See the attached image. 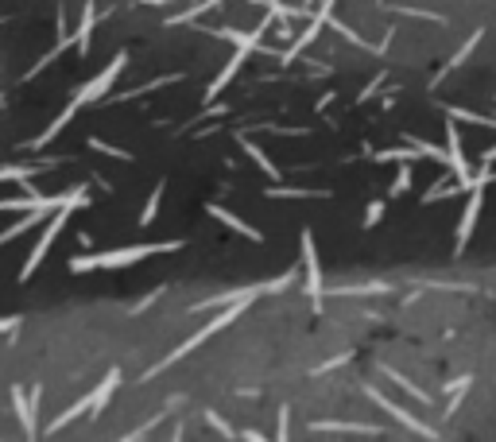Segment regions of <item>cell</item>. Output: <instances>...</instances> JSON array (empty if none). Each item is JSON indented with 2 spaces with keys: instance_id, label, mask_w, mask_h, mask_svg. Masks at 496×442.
<instances>
[{
  "instance_id": "1",
  "label": "cell",
  "mask_w": 496,
  "mask_h": 442,
  "mask_svg": "<svg viewBox=\"0 0 496 442\" xmlns=\"http://www.w3.org/2000/svg\"><path fill=\"white\" fill-rule=\"evenodd\" d=\"M124 67H128V51H120V55H113V62H109V67H105V70H97V74H94V78H89V81H86V86H81V89H78V94H74V97H70V105H66V109L59 113V117H55V125H47V128H43V132H39V136H35V140H28V144H23V147H31V152H35V147H47V144H51V140H55V136H59V132H62V128H66V125H70V120H74V117H78V113H81V109H86V105H94V101H101V97H105V94H109V89H113V86H117V78H120V74H124Z\"/></svg>"
},
{
  "instance_id": "2",
  "label": "cell",
  "mask_w": 496,
  "mask_h": 442,
  "mask_svg": "<svg viewBox=\"0 0 496 442\" xmlns=\"http://www.w3.org/2000/svg\"><path fill=\"white\" fill-rule=\"evenodd\" d=\"M295 280V272H287V276H279V280H271V283H260V288H256V291H248V295H241V299H237V302H229V307L225 310H221V314L218 318H213V322L210 326H202V330H198L194 334V338H186L183 341V346H179V349H171V353L167 357H163V361L159 365H155L152 368V373H147V376H155V373H163V368H167V365H175V361H183V357L190 353V349H198V346H202V341H210L213 338V334H221V330H225V326H233L237 322V318H241V310L248 307V302H252L256 299V295H268V291H283L287 288V283H291Z\"/></svg>"
},
{
  "instance_id": "3",
  "label": "cell",
  "mask_w": 496,
  "mask_h": 442,
  "mask_svg": "<svg viewBox=\"0 0 496 442\" xmlns=\"http://www.w3.org/2000/svg\"><path fill=\"white\" fill-rule=\"evenodd\" d=\"M183 244L186 241H155V244H128V249L86 252V256H78V252H74V256L66 260V268H70L74 276L97 272V268H128V264H140V260H147V256H159V252H179Z\"/></svg>"
},
{
  "instance_id": "4",
  "label": "cell",
  "mask_w": 496,
  "mask_h": 442,
  "mask_svg": "<svg viewBox=\"0 0 496 442\" xmlns=\"http://www.w3.org/2000/svg\"><path fill=\"white\" fill-rule=\"evenodd\" d=\"M86 206H94V202H89V191H86V186H74V198H70V202H62V206L55 210V214H51V221H47V229L39 233L35 249L28 252V260H23V268H20V283H28L31 276H35L39 268H43L47 252L55 249V241H59V233L66 229V221H70V214H74V210H86Z\"/></svg>"
},
{
  "instance_id": "5",
  "label": "cell",
  "mask_w": 496,
  "mask_h": 442,
  "mask_svg": "<svg viewBox=\"0 0 496 442\" xmlns=\"http://www.w3.org/2000/svg\"><path fill=\"white\" fill-rule=\"evenodd\" d=\"M492 163H485L481 167V175H473V191H469V198H466V210H461V221H458V233H453V252H466V244H469V237H473V229H477V221H481V206H485V186L492 183Z\"/></svg>"
},
{
  "instance_id": "6",
  "label": "cell",
  "mask_w": 496,
  "mask_h": 442,
  "mask_svg": "<svg viewBox=\"0 0 496 442\" xmlns=\"http://www.w3.org/2000/svg\"><path fill=\"white\" fill-rule=\"evenodd\" d=\"M365 396H368L372 404L380 407V412H388V415H392V419L400 423V427H407L411 435H423V438H442V435H438L434 427H427L423 419H415V415H411V412H403V407L395 404V400H388V396H384V392H380V388H365Z\"/></svg>"
},
{
  "instance_id": "7",
  "label": "cell",
  "mask_w": 496,
  "mask_h": 442,
  "mask_svg": "<svg viewBox=\"0 0 496 442\" xmlns=\"http://www.w3.org/2000/svg\"><path fill=\"white\" fill-rule=\"evenodd\" d=\"M334 4H337V0H322L318 12H314V20L307 23V28H303V35L295 39V43L287 47V51H279V62H291L295 55H303V51H307V47L314 43V39H318V31H322V28H329V20H334Z\"/></svg>"
},
{
  "instance_id": "8",
  "label": "cell",
  "mask_w": 496,
  "mask_h": 442,
  "mask_svg": "<svg viewBox=\"0 0 496 442\" xmlns=\"http://www.w3.org/2000/svg\"><path fill=\"white\" fill-rule=\"evenodd\" d=\"M446 152H450V171H453V178L461 183V191H473V171H469L466 152H461V136H458L453 117H446Z\"/></svg>"
},
{
  "instance_id": "9",
  "label": "cell",
  "mask_w": 496,
  "mask_h": 442,
  "mask_svg": "<svg viewBox=\"0 0 496 442\" xmlns=\"http://www.w3.org/2000/svg\"><path fill=\"white\" fill-rule=\"evenodd\" d=\"M303 264H307V295L314 299V307H322V264H318V252H314V237L310 229H303Z\"/></svg>"
},
{
  "instance_id": "10",
  "label": "cell",
  "mask_w": 496,
  "mask_h": 442,
  "mask_svg": "<svg viewBox=\"0 0 496 442\" xmlns=\"http://www.w3.org/2000/svg\"><path fill=\"white\" fill-rule=\"evenodd\" d=\"M74 198V191H62V194H35L31 191L28 198H0V210H23V214H28V210H59L62 202H70Z\"/></svg>"
},
{
  "instance_id": "11",
  "label": "cell",
  "mask_w": 496,
  "mask_h": 442,
  "mask_svg": "<svg viewBox=\"0 0 496 442\" xmlns=\"http://www.w3.org/2000/svg\"><path fill=\"white\" fill-rule=\"evenodd\" d=\"M205 214H210V217H218L221 225H229L233 233H241L244 241H252V244H264V233H260V229H252L248 221H241L237 214H229L225 206H218V202H210V206H205Z\"/></svg>"
},
{
  "instance_id": "12",
  "label": "cell",
  "mask_w": 496,
  "mask_h": 442,
  "mask_svg": "<svg viewBox=\"0 0 496 442\" xmlns=\"http://www.w3.org/2000/svg\"><path fill=\"white\" fill-rule=\"evenodd\" d=\"M12 407H16V419H20L23 435H28V438H39V423H35V412H39V407L31 404V396H23V388H12Z\"/></svg>"
},
{
  "instance_id": "13",
  "label": "cell",
  "mask_w": 496,
  "mask_h": 442,
  "mask_svg": "<svg viewBox=\"0 0 496 442\" xmlns=\"http://www.w3.org/2000/svg\"><path fill=\"white\" fill-rule=\"evenodd\" d=\"M97 0H86L81 4V20H78V31H74V39H78V55H89V43H94V28H97Z\"/></svg>"
},
{
  "instance_id": "14",
  "label": "cell",
  "mask_w": 496,
  "mask_h": 442,
  "mask_svg": "<svg viewBox=\"0 0 496 442\" xmlns=\"http://www.w3.org/2000/svg\"><path fill=\"white\" fill-rule=\"evenodd\" d=\"M47 217H51V210H28V214H23L20 221H12L8 229H0V249H4V244H12L16 237H23L28 229H35L39 221H47Z\"/></svg>"
},
{
  "instance_id": "15",
  "label": "cell",
  "mask_w": 496,
  "mask_h": 442,
  "mask_svg": "<svg viewBox=\"0 0 496 442\" xmlns=\"http://www.w3.org/2000/svg\"><path fill=\"white\" fill-rule=\"evenodd\" d=\"M237 140H241V147H244V152H248V155H252V163H256V167H260V171H264V175H268V178H271V183H279V178H283V171H279V167H276V163H271V159H268V155H264V152H260V147H256L252 140H248V136H237Z\"/></svg>"
},
{
  "instance_id": "16",
  "label": "cell",
  "mask_w": 496,
  "mask_h": 442,
  "mask_svg": "<svg viewBox=\"0 0 496 442\" xmlns=\"http://www.w3.org/2000/svg\"><path fill=\"white\" fill-rule=\"evenodd\" d=\"M310 431H334V435H384V427H365V423H314Z\"/></svg>"
},
{
  "instance_id": "17",
  "label": "cell",
  "mask_w": 496,
  "mask_h": 442,
  "mask_svg": "<svg viewBox=\"0 0 496 442\" xmlns=\"http://www.w3.org/2000/svg\"><path fill=\"white\" fill-rule=\"evenodd\" d=\"M446 117L469 120V125H481V128H496V117H485V113H473V109H461V105H446Z\"/></svg>"
},
{
  "instance_id": "18",
  "label": "cell",
  "mask_w": 496,
  "mask_h": 442,
  "mask_svg": "<svg viewBox=\"0 0 496 442\" xmlns=\"http://www.w3.org/2000/svg\"><path fill=\"white\" fill-rule=\"evenodd\" d=\"M268 198H326V191H307V186H271Z\"/></svg>"
},
{
  "instance_id": "19",
  "label": "cell",
  "mask_w": 496,
  "mask_h": 442,
  "mask_svg": "<svg viewBox=\"0 0 496 442\" xmlns=\"http://www.w3.org/2000/svg\"><path fill=\"white\" fill-rule=\"evenodd\" d=\"M411 183H415V171L403 163V167L395 171V183H392V191H388V198H403V194L411 191Z\"/></svg>"
},
{
  "instance_id": "20",
  "label": "cell",
  "mask_w": 496,
  "mask_h": 442,
  "mask_svg": "<svg viewBox=\"0 0 496 442\" xmlns=\"http://www.w3.org/2000/svg\"><path fill=\"white\" fill-rule=\"evenodd\" d=\"M39 167H0V183H31Z\"/></svg>"
},
{
  "instance_id": "21",
  "label": "cell",
  "mask_w": 496,
  "mask_h": 442,
  "mask_svg": "<svg viewBox=\"0 0 496 442\" xmlns=\"http://www.w3.org/2000/svg\"><path fill=\"white\" fill-rule=\"evenodd\" d=\"M218 4H225V0H202V4H194V8H186L183 16H167V23H186V20H198L202 12H213Z\"/></svg>"
},
{
  "instance_id": "22",
  "label": "cell",
  "mask_w": 496,
  "mask_h": 442,
  "mask_svg": "<svg viewBox=\"0 0 496 442\" xmlns=\"http://www.w3.org/2000/svg\"><path fill=\"white\" fill-rule=\"evenodd\" d=\"M461 191V183H450V178H438V183L431 186V191L423 194V206H431V202H438L442 194H458Z\"/></svg>"
},
{
  "instance_id": "23",
  "label": "cell",
  "mask_w": 496,
  "mask_h": 442,
  "mask_svg": "<svg viewBox=\"0 0 496 442\" xmlns=\"http://www.w3.org/2000/svg\"><path fill=\"white\" fill-rule=\"evenodd\" d=\"M159 202H163V183H155V191H152V198H147V206H144V214H140V225H152L155 214H159Z\"/></svg>"
},
{
  "instance_id": "24",
  "label": "cell",
  "mask_w": 496,
  "mask_h": 442,
  "mask_svg": "<svg viewBox=\"0 0 496 442\" xmlns=\"http://www.w3.org/2000/svg\"><path fill=\"white\" fill-rule=\"evenodd\" d=\"M384 373H388V380H395V384H400V388H403V392H407V396H415V400H419V404H431V396H427V392H419V388H415V384H411V380H407V376H400V373H395V368H384Z\"/></svg>"
},
{
  "instance_id": "25",
  "label": "cell",
  "mask_w": 496,
  "mask_h": 442,
  "mask_svg": "<svg viewBox=\"0 0 496 442\" xmlns=\"http://www.w3.org/2000/svg\"><path fill=\"white\" fill-rule=\"evenodd\" d=\"M477 43H481V31H473V35H469L466 43L458 47V55H453V59H450V67H461V62H466L469 55H473V47H477ZM450 67H446V70H450Z\"/></svg>"
},
{
  "instance_id": "26",
  "label": "cell",
  "mask_w": 496,
  "mask_h": 442,
  "mask_svg": "<svg viewBox=\"0 0 496 442\" xmlns=\"http://www.w3.org/2000/svg\"><path fill=\"white\" fill-rule=\"evenodd\" d=\"M89 147H94V152H101V155H113V159H132V155L124 152V147H113V144H105L101 136H89Z\"/></svg>"
},
{
  "instance_id": "27",
  "label": "cell",
  "mask_w": 496,
  "mask_h": 442,
  "mask_svg": "<svg viewBox=\"0 0 496 442\" xmlns=\"http://www.w3.org/2000/svg\"><path fill=\"white\" fill-rule=\"evenodd\" d=\"M384 210H388V198L368 202V210H365V229H376V225H380V217H384Z\"/></svg>"
},
{
  "instance_id": "28",
  "label": "cell",
  "mask_w": 496,
  "mask_h": 442,
  "mask_svg": "<svg viewBox=\"0 0 496 442\" xmlns=\"http://www.w3.org/2000/svg\"><path fill=\"white\" fill-rule=\"evenodd\" d=\"M205 423H210V427H213V431H218V435H225V438H237V431H233V427H229V423H225V419H221V415H218V412H205Z\"/></svg>"
},
{
  "instance_id": "29",
  "label": "cell",
  "mask_w": 496,
  "mask_h": 442,
  "mask_svg": "<svg viewBox=\"0 0 496 442\" xmlns=\"http://www.w3.org/2000/svg\"><path fill=\"white\" fill-rule=\"evenodd\" d=\"M20 326V318H0V334H12Z\"/></svg>"
},
{
  "instance_id": "30",
  "label": "cell",
  "mask_w": 496,
  "mask_h": 442,
  "mask_svg": "<svg viewBox=\"0 0 496 442\" xmlns=\"http://www.w3.org/2000/svg\"><path fill=\"white\" fill-rule=\"evenodd\" d=\"M485 163H496V147H489V152H485Z\"/></svg>"
},
{
  "instance_id": "31",
  "label": "cell",
  "mask_w": 496,
  "mask_h": 442,
  "mask_svg": "<svg viewBox=\"0 0 496 442\" xmlns=\"http://www.w3.org/2000/svg\"><path fill=\"white\" fill-rule=\"evenodd\" d=\"M140 4H167V0H140Z\"/></svg>"
}]
</instances>
